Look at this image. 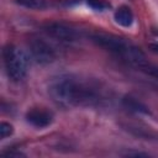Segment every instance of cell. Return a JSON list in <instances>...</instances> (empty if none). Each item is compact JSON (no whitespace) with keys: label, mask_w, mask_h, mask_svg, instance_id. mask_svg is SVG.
Masks as SVG:
<instances>
[{"label":"cell","mask_w":158,"mask_h":158,"mask_svg":"<svg viewBox=\"0 0 158 158\" xmlns=\"http://www.w3.org/2000/svg\"><path fill=\"white\" fill-rule=\"evenodd\" d=\"M17 2L25 7L33 9V10H42L47 6L44 0H17Z\"/></svg>","instance_id":"obj_9"},{"label":"cell","mask_w":158,"mask_h":158,"mask_svg":"<svg viewBox=\"0 0 158 158\" xmlns=\"http://www.w3.org/2000/svg\"><path fill=\"white\" fill-rule=\"evenodd\" d=\"M88 5L90 7H93L94 10H98V11H102V10L109 7V4H106L102 0H88Z\"/></svg>","instance_id":"obj_11"},{"label":"cell","mask_w":158,"mask_h":158,"mask_svg":"<svg viewBox=\"0 0 158 158\" xmlns=\"http://www.w3.org/2000/svg\"><path fill=\"white\" fill-rule=\"evenodd\" d=\"M121 156L123 157H148V153H143V152H137V151H127L121 153Z\"/></svg>","instance_id":"obj_13"},{"label":"cell","mask_w":158,"mask_h":158,"mask_svg":"<svg viewBox=\"0 0 158 158\" xmlns=\"http://www.w3.org/2000/svg\"><path fill=\"white\" fill-rule=\"evenodd\" d=\"M1 157L2 158H20V157H25V154L21 153L20 151H7V152H2Z\"/></svg>","instance_id":"obj_12"},{"label":"cell","mask_w":158,"mask_h":158,"mask_svg":"<svg viewBox=\"0 0 158 158\" xmlns=\"http://www.w3.org/2000/svg\"><path fill=\"white\" fill-rule=\"evenodd\" d=\"M26 121L37 128H44L49 126L53 121L52 112L42 109H33L26 114Z\"/></svg>","instance_id":"obj_6"},{"label":"cell","mask_w":158,"mask_h":158,"mask_svg":"<svg viewBox=\"0 0 158 158\" xmlns=\"http://www.w3.org/2000/svg\"><path fill=\"white\" fill-rule=\"evenodd\" d=\"M14 132V127L12 125L7 123V122H1L0 123V137L1 138H6L10 135H12Z\"/></svg>","instance_id":"obj_10"},{"label":"cell","mask_w":158,"mask_h":158,"mask_svg":"<svg viewBox=\"0 0 158 158\" xmlns=\"http://www.w3.org/2000/svg\"><path fill=\"white\" fill-rule=\"evenodd\" d=\"M114 19H115L116 23H118L122 27H130L133 23V14H132L131 9L127 6L118 7L114 14Z\"/></svg>","instance_id":"obj_8"},{"label":"cell","mask_w":158,"mask_h":158,"mask_svg":"<svg viewBox=\"0 0 158 158\" xmlns=\"http://www.w3.org/2000/svg\"><path fill=\"white\" fill-rule=\"evenodd\" d=\"M90 38L96 46L115 54L133 68H137L147 62L144 53L125 38L104 32H94L90 35Z\"/></svg>","instance_id":"obj_2"},{"label":"cell","mask_w":158,"mask_h":158,"mask_svg":"<svg viewBox=\"0 0 158 158\" xmlns=\"http://www.w3.org/2000/svg\"><path fill=\"white\" fill-rule=\"evenodd\" d=\"M43 31L52 38L62 42H75L81 38V32L63 22H47L43 25Z\"/></svg>","instance_id":"obj_4"},{"label":"cell","mask_w":158,"mask_h":158,"mask_svg":"<svg viewBox=\"0 0 158 158\" xmlns=\"http://www.w3.org/2000/svg\"><path fill=\"white\" fill-rule=\"evenodd\" d=\"M149 48L154 52V53H158V42H154V43H149Z\"/></svg>","instance_id":"obj_14"},{"label":"cell","mask_w":158,"mask_h":158,"mask_svg":"<svg viewBox=\"0 0 158 158\" xmlns=\"http://www.w3.org/2000/svg\"><path fill=\"white\" fill-rule=\"evenodd\" d=\"M99 88L73 75H62L48 86L52 100L60 106H96L104 100Z\"/></svg>","instance_id":"obj_1"},{"label":"cell","mask_w":158,"mask_h":158,"mask_svg":"<svg viewBox=\"0 0 158 158\" xmlns=\"http://www.w3.org/2000/svg\"><path fill=\"white\" fill-rule=\"evenodd\" d=\"M28 46H30V53L32 58L38 64H42V65L51 64L57 59V53L53 49V47L41 38H32Z\"/></svg>","instance_id":"obj_5"},{"label":"cell","mask_w":158,"mask_h":158,"mask_svg":"<svg viewBox=\"0 0 158 158\" xmlns=\"http://www.w3.org/2000/svg\"><path fill=\"white\" fill-rule=\"evenodd\" d=\"M122 105L125 109H127L131 112L135 114H139V115H151V111L148 109L147 105H144L142 101H139L138 99L131 96V95H125L121 100Z\"/></svg>","instance_id":"obj_7"},{"label":"cell","mask_w":158,"mask_h":158,"mask_svg":"<svg viewBox=\"0 0 158 158\" xmlns=\"http://www.w3.org/2000/svg\"><path fill=\"white\" fill-rule=\"evenodd\" d=\"M2 56L7 77L14 81L22 80L27 74L30 64V59L26 52L15 46H7L4 48Z\"/></svg>","instance_id":"obj_3"}]
</instances>
